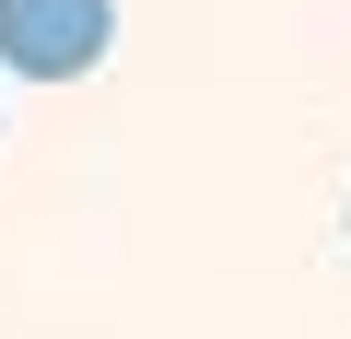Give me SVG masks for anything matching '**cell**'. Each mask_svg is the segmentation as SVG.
<instances>
[{"mask_svg": "<svg viewBox=\"0 0 351 339\" xmlns=\"http://www.w3.org/2000/svg\"><path fill=\"white\" fill-rule=\"evenodd\" d=\"M117 47V0H0V71L12 82H82Z\"/></svg>", "mask_w": 351, "mask_h": 339, "instance_id": "6da1fadb", "label": "cell"}]
</instances>
